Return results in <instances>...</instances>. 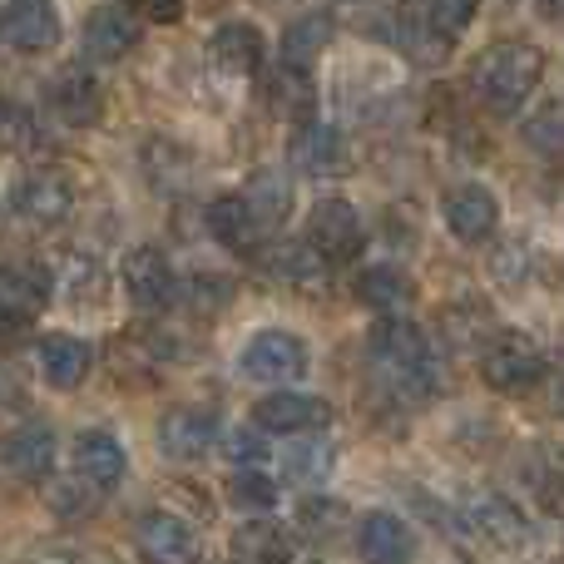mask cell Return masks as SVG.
<instances>
[{"label":"cell","instance_id":"cell-22","mask_svg":"<svg viewBox=\"0 0 564 564\" xmlns=\"http://www.w3.org/2000/svg\"><path fill=\"white\" fill-rule=\"evenodd\" d=\"M292 164L312 178L341 174V169H347V144H341V134L327 124H297L292 129Z\"/></svg>","mask_w":564,"mask_h":564},{"label":"cell","instance_id":"cell-17","mask_svg":"<svg viewBox=\"0 0 564 564\" xmlns=\"http://www.w3.org/2000/svg\"><path fill=\"white\" fill-rule=\"evenodd\" d=\"M139 20L129 15V10L119 6H95L85 15V30H79V40H85V55L99 59V65H115V59H124L129 50L139 45Z\"/></svg>","mask_w":564,"mask_h":564},{"label":"cell","instance_id":"cell-2","mask_svg":"<svg viewBox=\"0 0 564 564\" xmlns=\"http://www.w3.org/2000/svg\"><path fill=\"white\" fill-rule=\"evenodd\" d=\"M545 75V55L525 40H496L470 59V85L490 109H520Z\"/></svg>","mask_w":564,"mask_h":564},{"label":"cell","instance_id":"cell-1","mask_svg":"<svg viewBox=\"0 0 564 564\" xmlns=\"http://www.w3.org/2000/svg\"><path fill=\"white\" fill-rule=\"evenodd\" d=\"M371 367L381 377V391L401 401H431L436 397V357H431L426 332L411 317H377L367 337Z\"/></svg>","mask_w":564,"mask_h":564},{"label":"cell","instance_id":"cell-21","mask_svg":"<svg viewBox=\"0 0 564 564\" xmlns=\"http://www.w3.org/2000/svg\"><path fill=\"white\" fill-rule=\"evenodd\" d=\"M208 55H214V65L224 69V75H258L263 69V35H258V25H248V20H224V25L214 30V40H208Z\"/></svg>","mask_w":564,"mask_h":564},{"label":"cell","instance_id":"cell-41","mask_svg":"<svg viewBox=\"0 0 564 564\" xmlns=\"http://www.w3.org/2000/svg\"><path fill=\"white\" fill-rule=\"evenodd\" d=\"M124 6L144 10L149 20H159V25H174L178 15H184V0H124Z\"/></svg>","mask_w":564,"mask_h":564},{"label":"cell","instance_id":"cell-24","mask_svg":"<svg viewBox=\"0 0 564 564\" xmlns=\"http://www.w3.org/2000/svg\"><path fill=\"white\" fill-rule=\"evenodd\" d=\"M208 228H214V238L224 248H234V253H258V243H263V224L253 218V208L243 204V194L234 198H214L208 204Z\"/></svg>","mask_w":564,"mask_h":564},{"label":"cell","instance_id":"cell-15","mask_svg":"<svg viewBox=\"0 0 564 564\" xmlns=\"http://www.w3.org/2000/svg\"><path fill=\"white\" fill-rule=\"evenodd\" d=\"M69 456H75V476L85 480V486H95L99 496L115 490L129 470V456H124V446H119V436H109V431H99V426L79 431Z\"/></svg>","mask_w":564,"mask_h":564},{"label":"cell","instance_id":"cell-43","mask_svg":"<svg viewBox=\"0 0 564 564\" xmlns=\"http://www.w3.org/2000/svg\"><path fill=\"white\" fill-rule=\"evenodd\" d=\"M540 10H545L550 20H564V0H540Z\"/></svg>","mask_w":564,"mask_h":564},{"label":"cell","instance_id":"cell-29","mask_svg":"<svg viewBox=\"0 0 564 564\" xmlns=\"http://www.w3.org/2000/svg\"><path fill=\"white\" fill-rule=\"evenodd\" d=\"M268 109L282 119H297V124H307V109H312V85H307V69H273L268 75Z\"/></svg>","mask_w":564,"mask_h":564},{"label":"cell","instance_id":"cell-45","mask_svg":"<svg viewBox=\"0 0 564 564\" xmlns=\"http://www.w3.org/2000/svg\"><path fill=\"white\" fill-rule=\"evenodd\" d=\"M555 401H560V411H564V377H560V391H555Z\"/></svg>","mask_w":564,"mask_h":564},{"label":"cell","instance_id":"cell-44","mask_svg":"<svg viewBox=\"0 0 564 564\" xmlns=\"http://www.w3.org/2000/svg\"><path fill=\"white\" fill-rule=\"evenodd\" d=\"M0 401H15V381H10L6 371H0Z\"/></svg>","mask_w":564,"mask_h":564},{"label":"cell","instance_id":"cell-26","mask_svg":"<svg viewBox=\"0 0 564 564\" xmlns=\"http://www.w3.org/2000/svg\"><path fill=\"white\" fill-rule=\"evenodd\" d=\"M332 35H337V20H332L327 10H307V15H297L288 30H282V65L307 69L312 59L332 45Z\"/></svg>","mask_w":564,"mask_h":564},{"label":"cell","instance_id":"cell-13","mask_svg":"<svg viewBox=\"0 0 564 564\" xmlns=\"http://www.w3.org/2000/svg\"><path fill=\"white\" fill-rule=\"evenodd\" d=\"M361 238H367V228H361V214L347 198H322L307 214V243L317 248L327 263L332 258H351L361 248Z\"/></svg>","mask_w":564,"mask_h":564},{"label":"cell","instance_id":"cell-4","mask_svg":"<svg viewBox=\"0 0 564 564\" xmlns=\"http://www.w3.org/2000/svg\"><path fill=\"white\" fill-rule=\"evenodd\" d=\"M243 377L263 381V387H288V381L307 377V341L288 327L258 332L243 347Z\"/></svg>","mask_w":564,"mask_h":564},{"label":"cell","instance_id":"cell-31","mask_svg":"<svg viewBox=\"0 0 564 564\" xmlns=\"http://www.w3.org/2000/svg\"><path fill=\"white\" fill-rule=\"evenodd\" d=\"M282 466H288L292 480L317 486V480H327L332 466H337V446H332V441H322V436H307V441H297V446H288Z\"/></svg>","mask_w":564,"mask_h":564},{"label":"cell","instance_id":"cell-40","mask_svg":"<svg viewBox=\"0 0 564 564\" xmlns=\"http://www.w3.org/2000/svg\"><path fill=\"white\" fill-rule=\"evenodd\" d=\"M476 10H480V0H431V25H436L441 40H451L476 20Z\"/></svg>","mask_w":564,"mask_h":564},{"label":"cell","instance_id":"cell-10","mask_svg":"<svg viewBox=\"0 0 564 564\" xmlns=\"http://www.w3.org/2000/svg\"><path fill=\"white\" fill-rule=\"evenodd\" d=\"M421 550L416 530L391 510H367L357 520V555L361 564H411Z\"/></svg>","mask_w":564,"mask_h":564},{"label":"cell","instance_id":"cell-27","mask_svg":"<svg viewBox=\"0 0 564 564\" xmlns=\"http://www.w3.org/2000/svg\"><path fill=\"white\" fill-rule=\"evenodd\" d=\"M243 204L253 208V218L263 224V234H273V228L288 224V214H292V188L278 169H258L243 188Z\"/></svg>","mask_w":564,"mask_h":564},{"label":"cell","instance_id":"cell-34","mask_svg":"<svg viewBox=\"0 0 564 564\" xmlns=\"http://www.w3.org/2000/svg\"><path fill=\"white\" fill-rule=\"evenodd\" d=\"M297 530L307 540H337L341 530H347V506L327 500V496H307L297 506Z\"/></svg>","mask_w":564,"mask_h":564},{"label":"cell","instance_id":"cell-37","mask_svg":"<svg viewBox=\"0 0 564 564\" xmlns=\"http://www.w3.org/2000/svg\"><path fill=\"white\" fill-rule=\"evenodd\" d=\"M95 506H99V490L85 486L79 476L50 486V510H55L59 520H89V516H95Z\"/></svg>","mask_w":564,"mask_h":564},{"label":"cell","instance_id":"cell-42","mask_svg":"<svg viewBox=\"0 0 564 564\" xmlns=\"http://www.w3.org/2000/svg\"><path fill=\"white\" fill-rule=\"evenodd\" d=\"M25 327H30L25 317H15V312H6V307H0V351H6L10 341H20V337H25Z\"/></svg>","mask_w":564,"mask_h":564},{"label":"cell","instance_id":"cell-11","mask_svg":"<svg viewBox=\"0 0 564 564\" xmlns=\"http://www.w3.org/2000/svg\"><path fill=\"white\" fill-rule=\"evenodd\" d=\"M119 273H124V292L139 312H164L178 302L174 268H169V258L159 253V248H134Z\"/></svg>","mask_w":564,"mask_h":564},{"label":"cell","instance_id":"cell-28","mask_svg":"<svg viewBox=\"0 0 564 564\" xmlns=\"http://www.w3.org/2000/svg\"><path fill=\"white\" fill-rule=\"evenodd\" d=\"M268 273L278 282H288V288H322L327 282V258L312 243H288V248H273Z\"/></svg>","mask_w":564,"mask_h":564},{"label":"cell","instance_id":"cell-3","mask_svg":"<svg viewBox=\"0 0 564 564\" xmlns=\"http://www.w3.org/2000/svg\"><path fill=\"white\" fill-rule=\"evenodd\" d=\"M480 381H486L490 391H500V397H525V391H535L540 381H545V351H540V341L516 327L496 332V337L480 347Z\"/></svg>","mask_w":564,"mask_h":564},{"label":"cell","instance_id":"cell-23","mask_svg":"<svg viewBox=\"0 0 564 564\" xmlns=\"http://www.w3.org/2000/svg\"><path fill=\"white\" fill-rule=\"evenodd\" d=\"M357 297H361V307H371L377 317H406V307L416 302V282L401 273V268L381 263L357 278Z\"/></svg>","mask_w":564,"mask_h":564},{"label":"cell","instance_id":"cell-46","mask_svg":"<svg viewBox=\"0 0 564 564\" xmlns=\"http://www.w3.org/2000/svg\"><path fill=\"white\" fill-rule=\"evenodd\" d=\"M307 564H317V560H307Z\"/></svg>","mask_w":564,"mask_h":564},{"label":"cell","instance_id":"cell-8","mask_svg":"<svg viewBox=\"0 0 564 564\" xmlns=\"http://www.w3.org/2000/svg\"><path fill=\"white\" fill-rule=\"evenodd\" d=\"M10 208H15L30 228H59L75 214V188H69V178L55 174V169H35V174H25L10 188Z\"/></svg>","mask_w":564,"mask_h":564},{"label":"cell","instance_id":"cell-12","mask_svg":"<svg viewBox=\"0 0 564 564\" xmlns=\"http://www.w3.org/2000/svg\"><path fill=\"white\" fill-rule=\"evenodd\" d=\"M441 218H446V228H451L456 243H486V238L500 228V204H496L490 188L456 184L446 194V204H441Z\"/></svg>","mask_w":564,"mask_h":564},{"label":"cell","instance_id":"cell-35","mask_svg":"<svg viewBox=\"0 0 564 564\" xmlns=\"http://www.w3.org/2000/svg\"><path fill=\"white\" fill-rule=\"evenodd\" d=\"M164 347H139L134 337H119L115 351H109V367H115V377L124 381V387H144L149 377H154V357Z\"/></svg>","mask_w":564,"mask_h":564},{"label":"cell","instance_id":"cell-7","mask_svg":"<svg viewBox=\"0 0 564 564\" xmlns=\"http://www.w3.org/2000/svg\"><path fill=\"white\" fill-rule=\"evenodd\" d=\"M134 550L144 564H198L204 560V540L188 520L169 516V510H149L134 525Z\"/></svg>","mask_w":564,"mask_h":564},{"label":"cell","instance_id":"cell-18","mask_svg":"<svg viewBox=\"0 0 564 564\" xmlns=\"http://www.w3.org/2000/svg\"><path fill=\"white\" fill-rule=\"evenodd\" d=\"M55 297V278L45 263H6L0 268V307L15 317H40Z\"/></svg>","mask_w":564,"mask_h":564},{"label":"cell","instance_id":"cell-39","mask_svg":"<svg viewBox=\"0 0 564 564\" xmlns=\"http://www.w3.org/2000/svg\"><path fill=\"white\" fill-rule=\"evenodd\" d=\"M525 144L550 164H564V115H545L525 124Z\"/></svg>","mask_w":564,"mask_h":564},{"label":"cell","instance_id":"cell-5","mask_svg":"<svg viewBox=\"0 0 564 564\" xmlns=\"http://www.w3.org/2000/svg\"><path fill=\"white\" fill-rule=\"evenodd\" d=\"M460 510H466V520H470V530H476L480 545L525 550L530 540H535V525H530V516L510 496H500V490H476V496H470Z\"/></svg>","mask_w":564,"mask_h":564},{"label":"cell","instance_id":"cell-30","mask_svg":"<svg viewBox=\"0 0 564 564\" xmlns=\"http://www.w3.org/2000/svg\"><path fill=\"white\" fill-rule=\"evenodd\" d=\"M234 302V282L228 278H218V273H194L178 288V307L188 312V317H218V312Z\"/></svg>","mask_w":564,"mask_h":564},{"label":"cell","instance_id":"cell-14","mask_svg":"<svg viewBox=\"0 0 564 564\" xmlns=\"http://www.w3.org/2000/svg\"><path fill=\"white\" fill-rule=\"evenodd\" d=\"M0 35L20 50V55H45V50L59 45L65 35V20L50 0H10L6 20H0Z\"/></svg>","mask_w":564,"mask_h":564},{"label":"cell","instance_id":"cell-19","mask_svg":"<svg viewBox=\"0 0 564 564\" xmlns=\"http://www.w3.org/2000/svg\"><path fill=\"white\" fill-rule=\"evenodd\" d=\"M89 367H95V351H89L85 337H69V332H50L40 341V377L55 391H75L85 387Z\"/></svg>","mask_w":564,"mask_h":564},{"label":"cell","instance_id":"cell-16","mask_svg":"<svg viewBox=\"0 0 564 564\" xmlns=\"http://www.w3.org/2000/svg\"><path fill=\"white\" fill-rule=\"evenodd\" d=\"M0 466L15 480H25V486H40V480L55 470V431L40 426V421L15 426L6 436V446H0Z\"/></svg>","mask_w":564,"mask_h":564},{"label":"cell","instance_id":"cell-20","mask_svg":"<svg viewBox=\"0 0 564 564\" xmlns=\"http://www.w3.org/2000/svg\"><path fill=\"white\" fill-rule=\"evenodd\" d=\"M50 105L65 119L69 129H89L105 115V85H99L89 69H65V75L50 85Z\"/></svg>","mask_w":564,"mask_h":564},{"label":"cell","instance_id":"cell-36","mask_svg":"<svg viewBox=\"0 0 564 564\" xmlns=\"http://www.w3.org/2000/svg\"><path fill=\"white\" fill-rule=\"evenodd\" d=\"M224 456L234 470H268L273 451H268V436L258 426H234L224 436Z\"/></svg>","mask_w":564,"mask_h":564},{"label":"cell","instance_id":"cell-32","mask_svg":"<svg viewBox=\"0 0 564 564\" xmlns=\"http://www.w3.org/2000/svg\"><path fill=\"white\" fill-rule=\"evenodd\" d=\"M228 500L263 520L268 510L278 506V480L268 476V470H234V476H228Z\"/></svg>","mask_w":564,"mask_h":564},{"label":"cell","instance_id":"cell-6","mask_svg":"<svg viewBox=\"0 0 564 564\" xmlns=\"http://www.w3.org/2000/svg\"><path fill=\"white\" fill-rule=\"evenodd\" d=\"M253 426L263 436H322V426H332V406L312 391H268L253 406Z\"/></svg>","mask_w":564,"mask_h":564},{"label":"cell","instance_id":"cell-25","mask_svg":"<svg viewBox=\"0 0 564 564\" xmlns=\"http://www.w3.org/2000/svg\"><path fill=\"white\" fill-rule=\"evenodd\" d=\"M234 564H292V535L278 520H248L234 530Z\"/></svg>","mask_w":564,"mask_h":564},{"label":"cell","instance_id":"cell-33","mask_svg":"<svg viewBox=\"0 0 564 564\" xmlns=\"http://www.w3.org/2000/svg\"><path fill=\"white\" fill-rule=\"evenodd\" d=\"M441 327H446V337L456 341V347H486L490 337H496V327H490V312L480 307V302H451L446 312H441Z\"/></svg>","mask_w":564,"mask_h":564},{"label":"cell","instance_id":"cell-38","mask_svg":"<svg viewBox=\"0 0 564 564\" xmlns=\"http://www.w3.org/2000/svg\"><path fill=\"white\" fill-rule=\"evenodd\" d=\"M35 139H40L35 115L25 105H15V99H0V149L6 154H25Z\"/></svg>","mask_w":564,"mask_h":564},{"label":"cell","instance_id":"cell-9","mask_svg":"<svg viewBox=\"0 0 564 564\" xmlns=\"http://www.w3.org/2000/svg\"><path fill=\"white\" fill-rule=\"evenodd\" d=\"M218 416L208 406H174L164 411V421H159V446H164L169 460H204L208 451L218 446Z\"/></svg>","mask_w":564,"mask_h":564}]
</instances>
